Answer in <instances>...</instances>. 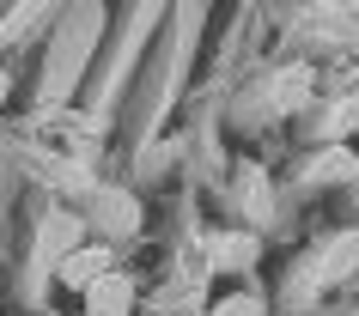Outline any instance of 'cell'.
Returning a JSON list of instances; mask_svg holds the SVG:
<instances>
[{
    "label": "cell",
    "mask_w": 359,
    "mask_h": 316,
    "mask_svg": "<svg viewBox=\"0 0 359 316\" xmlns=\"http://www.w3.org/2000/svg\"><path fill=\"white\" fill-rule=\"evenodd\" d=\"M104 274H110V249H74L61 261V286H79V292H92Z\"/></svg>",
    "instance_id": "7a4b0ae2"
},
{
    "label": "cell",
    "mask_w": 359,
    "mask_h": 316,
    "mask_svg": "<svg viewBox=\"0 0 359 316\" xmlns=\"http://www.w3.org/2000/svg\"><path fill=\"white\" fill-rule=\"evenodd\" d=\"M79 231L86 225L74 219V213H55V219H43V238H37V274H49V268H61V261L79 249Z\"/></svg>",
    "instance_id": "6da1fadb"
},
{
    "label": "cell",
    "mask_w": 359,
    "mask_h": 316,
    "mask_svg": "<svg viewBox=\"0 0 359 316\" xmlns=\"http://www.w3.org/2000/svg\"><path fill=\"white\" fill-rule=\"evenodd\" d=\"M213 316H262V298H226Z\"/></svg>",
    "instance_id": "ba28073f"
},
{
    "label": "cell",
    "mask_w": 359,
    "mask_h": 316,
    "mask_svg": "<svg viewBox=\"0 0 359 316\" xmlns=\"http://www.w3.org/2000/svg\"><path fill=\"white\" fill-rule=\"evenodd\" d=\"M97 225H104V231H116V238L140 231V207H134V195H122V188H116V195H104V201H97Z\"/></svg>",
    "instance_id": "5b68a950"
},
{
    "label": "cell",
    "mask_w": 359,
    "mask_h": 316,
    "mask_svg": "<svg viewBox=\"0 0 359 316\" xmlns=\"http://www.w3.org/2000/svg\"><path fill=\"white\" fill-rule=\"evenodd\" d=\"M353 177H359V158H353V152H323V158H317V165H311V170H304V183H353Z\"/></svg>",
    "instance_id": "8992f818"
},
{
    "label": "cell",
    "mask_w": 359,
    "mask_h": 316,
    "mask_svg": "<svg viewBox=\"0 0 359 316\" xmlns=\"http://www.w3.org/2000/svg\"><path fill=\"white\" fill-rule=\"evenodd\" d=\"M86 304H92V316H128V304H134V286L122 274H104L92 286V292H86Z\"/></svg>",
    "instance_id": "3957f363"
},
{
    "label": "cell",
    "mask_w": 359,
    "mask_h": 316,
    "mask_svg": "<svg viewBox=\"0 0 359 316\" xmlns=\"http://www.w3.org/2000/svg\"><path fill=\"white\" fill-rule=\"evenodd\" d=\"M353 268H359V231H341V238L329 243V256H323L317 280H323V286H335V280H347Z\"/></svg>",
    "instance_id": "277c9868"
},
{
    "label": "cell",
    "mask_w": 359,
    "mask_h": 316,
    "mask_svg": "<svg viewBox=\"0 0 359 316\" xmlns=\"http://www.w3.org/2000/svg\"><path fill=\"white\" fill-rule=\"evenodd\" d=\"M244 201H250V213H256V219H268V177H262V170H250V177H244Z\"/></svg>",
    "instance_id": "52a82bcc"
},
{
    "label": "cell",
    "mask_w": 359,
    "mask_h": 316,
    "mask_svg": "<svg viewBox=\"0 0 359 316\" xmlns=\"http://www.w3.org/2000/svg\"><path fill=\"white\" fill-rule=\"evenodd\" d=\"M250 256H256V243H250V238H238V243H226V261H250Z\"/></svg>",
    "instance_id": "9c48e42d"
}]
</instances>
